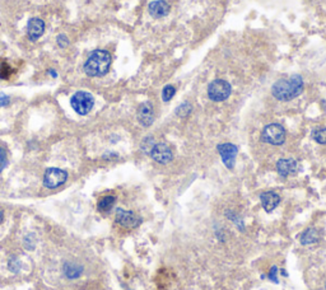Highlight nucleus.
Wrapping results in <instances>:
<instances>
[{"label":"nucleus","instance_id":"1","mask_svg":"<svg viewBox=\"0 0 326 290\" xmlns=\"http://www.w3.org/2000/svg\"><path fill=\"white\" fill-rule=\"evenodd\" d=\"M303 91V80L299 75H292L285 79H279L271 88V93L278 101L288 102L294 100Z\"/></svg>","mask_w":326,"mask_h":290},{"label":"nucleus","instance_id":"2","mask_svg":"<svg viewBox=\"0 0 326 290\" xmlns=\"http://www.w3.org/2000/svg\"><path fill=\"white\" fill-rule=\"evenodd\" d=\"M111 63H112L111 54L106 50L97 49L89 54L88 59L84 63V73L88 77H103L110 70Z\"/></svg>","mask_w":326,"mask_h":290},{"label":"nucleus","instance_id":"3","mask_svg":"<svg viewBox=\"0 0 326 290\" xmlns=\"http://www.w3.org/2000/svg\"><path fill=\"white\" fill-rule=\"evenodd\" d=\"M70 106L80 116H86L92 111L94 106V98L91 93L86 91H78L70 98Z\"/></svg>","mask_w":326,"mask_h":290},{"label":"nucleus","instance_id":"4","mask_svg":"<svg viewBox=\"0 0 326 290\" xmlns=\"http://www.w3.org/2000/svg\"><path fill=\"white\" fill-rule=\"evenodd\" d=\"M231 92H232V87L228 82L223 79H214L208 86V97H209V100L214 101V102L226 101L230 97Z\"/></svg>","mask_w":326,"mask_h":290},{"label":"nucleus","instance_id":"5","mask_svg":"<svg viewBox=\"0 0 326 290\" xmlns=\"http://www.w3.org/2000/svg\"><path fill=\"white\" fill-rule=\"evenodd\" d=\"M261 139L265 143L271 145H282L285 141V130L284 127L279 124H270L264 127L261 133Z\"/></svg>","mask_w":326,"mask_h":290},{"label":"nucleus","instance_id":"6","mask_svg":"<svg viewBox=\"0 0 326 290\" xmlns=\"http://www.w3.org/2000/svg\"><path fill=\"white\" fill-rule=\"evenodd\" d=\"M68 180V172L64 169L56 168V167H51L47 168L46 172L44 174V186L46 188H54L60 187L61 185L67 182Z\"/></svg>","mask_w":326,"mask_h":290},{"label":"nucleus","instance_id":"7","mask_svg":"<svg viewBox=\"0 0 326 290\" xmlns=\"http://www.w3.org/2000/svg\"><path fill=\"white\" fill-rule=\"evenodd\" d=\"M149 155L154 162L159 164H167L174 159V153L171 148L165 143H155L150 150Z\"/></svg>","mask_w":326,"mask_h":290},{"label":"nucleus","instance_id":"8","mask_svg":"<svg viewBox=\"0 0 326 290\" xmlns=\"http://www.w3.org/2000/svg\"><path fill=\"white\" fill-rule=\"evenodd\" d=\"M115 218H116V223L119 224V225H121V227L124 228H129V229L136 228L138 225H140L141 223V219L139 218L135 213L129 210H124V209H117L116 216H115Z\"/></svg>","mask_w":326,"mask_h":290},{"label":"nucleus","instance_id":"9","mask_svg":"<svg viewBox=\"0 0 326 290\" xmlns=\"http://www.w3.org/2000/svg\"><path fill=\"white\" fill-rule=\"evenodd\" d=\"M218 153L221 154L222 160H223L224 166L227 167L228 169H232L235 167V160H236V155L238 153V148L236 147L235 144L231 143H224L218 145Z\"/></svg>","mask_w":326,"mask_h":290},{"label":"nucleus","instance_id":"10","mask_svg":"<svg viewBox=\"0 0 326 290\" xmlns=\"http://www.w3.org/2000/svg\"><path fill=\"white\" fill-rule=\"evenodd\" d=\"M136 116H138V121L140 122V125H143L145 127L150 126L153 124V121H154V108H153L152 103H141L138 107Z\"/></svg>","mask_w":326,"mask_h":290},{"label":"nucleus","instance_id":"11","mask_svg":"<svg viewBox=\"0 0 326 290\" xmlns=\"http://www.w3.org/2000/svg\"><path fill=\"white\" fill-rule=\"evenodd\" d=\"M45 30H46V25H45L44 21L41 18H31L27 23V35L30 37V40L32 41H36L39 40L42 35L45 34Z\"/></svg>","mask_w":326,"mask_h":290},{"label":"nucleus","instance_id":"12","mask_svg":"<svg viewBox=\"0 0 326 290\" xmlns=\"http://www.w3.org/2000/svg\"><path fill=\"white\" fill-rule=\"evenodd\" d=\"M260 200H261V205L265 209V211L270 213L275 209L280 202V196L274 191H266L260 195Z\"/></svg>","mask_w":326,"mask_h":290},{"label":"nucleus","instance_id":"13","mask_svg":"<svg viewBox=\"0 0 326 290\" xmlns=\"http://www.w3.org/2000/svg\"><path fill=\"white\" fill-rule=\"evenodd\" d=\"M148 12L154 18L166 17L170 13V4L166 0H155L148 6Z\"/></svg>","mask_w":326,"mask_h":290},{"label":"nucleus","instance_id":"14","mask_svg":"<svg viewBox=\"0 0 326 290\" xmlns=\"http://www.w3.org/2000/svg\"><path fill=\"white\" fill-rule=\"evenodd\" d=\"M276 171L282 177L294 174L297 172V162L293 159H279L276 163Z\"/></svg>","mask_w":326,"mask_h":290},{"label":"nucleus","instance_id":"15","mask_svg":"<svg viewBox=\"0 0 326 290\" xmlns=\"http://www.w3.org/2000/svg\"><path fill=\"white\" fill-rule=\"evenodd\" d=\"M63 270H64V273H65V276H67L68 279L74 280V279H78V277L83 273V266H80L74 262H67L65 265H64Z\"/></svg>","mask_w":326,"mask_h":290},{"label":"nucleus","instance_id":"16","mask_svg":"<svg viewBox=\"0 0 326 290\" xmlns=\"http://www.w3.org/2000/svg\"><path fill=\"white\" fill-rule=\"evenodd\" d=\"M318 239H320V232L316 228H308L301 235V243L304 244V246L316 243Z\"/></svg>","mask_w":326,"mask_h":290},{"label":"nucleus","instance_id":"17","mask_svg":"<svg viewBox=\"0 0 326 290\" xmlns=\"http://www.w3.org/2000/svg\"><path fill=\"white\" fill-rule=\"evenodd\" d=\"M115 202H116V197L112 196V195H107V196H103L98 200L97 209L102 213H106V211H110L112 209Z\"/></svg>","mask_w":326,"mask_h":290},{"label":"nucleus","instance_id":"18","mask_svg":"<svg viewBox=\"0 0 326 290\" xmlns=\"http://www.w3.org/2000/svg\"><path fill=\"white\" fill-rule=\"evenodd\" d=\"M12 74H13V69H12L8 63L0 64V79H9L12 77Z\"/></svg>","mask_w":326,"mask_h":290},{"label":"nucleus","instance_id":"19","mask_svg":"<svg viewBox=\"0 0 326 290\" xmlns=\"http://www.w3.org/2000/svg\"><path fill=\"white\" fill-rule=\"evenodd\" d=\"M312 139L318 144H326V127H321L313 131Z\"/></svg>","mask_w":326,"mask_h":290},{"label":"nucleus","instance_id":"20","mask_svg":"<svg viewBox=\"0 0 326 290\" xmlns=\"http://www.w3.org/2000/svg\"><path fill=\"white\" fill-rule=\"evenodd\" d=\"M175 93H176V89H175L174 86H166L162 91L163 101H165V102H169V101H171L172 98H174Z\"/></svg>","mask_w":326,"mask_h":290},{"label":"nucleus","instance_id":"21","mask_svg":"<svg viewBox=\"0 0 326 290\" xmlns=\"http://www.w3.org/2000/svg\"><path fill=\"white\" fill-rule=\"evenodd\" d=\"M190 112H191V105L188 102H184L183 105L179 106L176 110V115L180 117L189 116V115H190Z\"/></svg>","mask_w":326,"mask_h":290},{"label":"nucleus","instance_id":"22","mask_svg":"<svg viewBox=\"0 0 326 290\" xmlns=\"http://www.w3.org/2000/svg\"><path fill=\"white\" fill-rule=\"evenodd\" d=\"M154 140H153L152 136H148V138L144 139V141L141 143V149L144 150V153L145 154H149L150 150H152V148L154 147Z\"/></svg>","mask_w":326,"mask_h":290},{"label":"nucleus","instance_id":"23","mask_svg":"<svg viewBox=\"0 0 326 290\" xmlns=\"http://www.w3.org/2000/svg\"><path fill=\"white\" fill-rule=\"evenodd\" d=\"M8 267L12 272H18V271L21 270V267H22V265H21L20 260H18L17 257H12L8 261Z\"/></svg>","mask_w":326,"mask_h":290},{"label":"nucleus","instance_id":"24","mask_svg":"<svg viewBox=\"0 0 326 290\" xmlns=\"http://www.w3.org/2000/svg\"><path fill=\"white\" fill-rule=\"evenodd\" d=\"M8 166V154L4 148L0 147V172H3Z\"/></svg>","mask_w":326,"mask_h":290},{"label":"nucleus","instance_id":"25","mask_svg":"<svg viewBox=\"0 0 326 290\" xmlns=\"http://www.w3.org/2000/svg\"><path fill=\"white\" fill-rule=\"evenodd\" d=\"M56 44H58V46L60 47V49H65V47L69 46L70 41H69V39H68L67 35L61 34L56 37Z\"/></svg>","mask_w":326,"mask_h":290},{"label":"nucleus","instance_id":"26","mask_svg":"<svg viewBox=\"0 0 326 290\" xmlns=\"http://www.w3.org/2000/svg\"><path fill=\"white\" fill-rule=\"evenodd\" d=\"M11 103V97L7 96L6 93H0V107H6Z\"/></svg>","mask_w":326,"mask_h":290},{"label":"nucleus","instance_id":"27","mask_svg":"<svg viewBox=\"0 0 326 290\" xmlns=\"http://www.w3.org/2000/svg\"><path fill=\"white\" fill-rule=\"evenodd\" d=\"M25 246H26V248H28V249L35 248V239H32V237H31V235H28V237L25 238Z\"/></svg>","mask_w":326,"mask_h":290},{"label":"nucleus","instance_id":"28","mask_svg":"<svg viewBox=\"0 0 326 290\" xmlns=\"http://www.w3.org/2000/svg\"><path fill=\"white\" fill-rule=\"evenodd\" d=\"M276 272H278V268H276V267H273L270 270V272H269V279H270L271 281H274V282H278V277H276Z\"/></svg>","mask_w":326,"mask_h":290},{"label":"nucleus","instance_id":"29","mask_svg":"<svg viewBox=\"0 0 326 290\" xmlns=\"http://www.w3.org/2000/svg\"><path fill=\"white\" fill-rule=\"evenodd\" d=\"M47 73H49V75H50L51 78H54V79H56V78H58V73H56L54 69H49V72Z\"/></svg>","mask_w":326,"mask_h":290},{"label":"nucleus","instance_id":"30","mask_svg":"<svg viewBox=\"0 0 326 290\" xmlns=\"http://www.w3.org/2000/svg\"><path fill=\"white\" fill-rule=\"evenodd\" d=\"M3 220H4V213L0 210V224L3 223Z\"/></svg>","mask_w":326,"mask_h":290},{"label":"nucleus","instance_id":"31","mask_svg":"<svg viewBox=\"0 0 326 290\" xmlns=\"http://www.w3.org/2000/svg\"><path fill=\"white\" fill-rule=\"evenodd\" d=\"M325 287H326V282H325Z\"/></svg>","mask_w":326,"mask_h":290}]
</instances>
